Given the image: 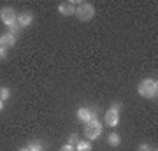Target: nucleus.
<instances>
[{
    "label": "nucleus",
    "mask_w": 158,
    "mask_h": 151,
    "mask_svg": "<svg viewBox=\"0 0 158 151\" xmlns=\"http://www.w3.org/2000/svg\"><path fill=\"white\" fill-rule=\"evenodd\" d=\"M74 148H76V151H91V149H93L90 141H79Z\"/></svg>",
    "instance_id": "obj_11"
},
{
    "label": "nucleus",
    "mask_w": 158,
    "mask_h": 151,
    "mask_svg": "<svg viewBox=\"0 0 158 151\" xmlns=\"http://www.w3.org/2000/svg\"><path fill=\"white\" fill-rule=\"evenodd\" d=\"M153 151H156V149H153Z\"/></svg>",
    "instance_id": "obj_22"
},
{
    "label": "nucleus",
    "mask_w": 158,
    "mask_h": 151,
    "mask_svg": "<svg viewBox=\"0 0 158 151\" xmlns=\"http://www.w3.org/2000/svg\"><path fill=\"white\" fill-rule=\"evenodd\" d=\"M77 120L81 123H88L90 120H97V111L88 107H79L77 109Z\"/></svg>",
    "instance_id": "obj_6"
},
{
    "label": "nucleus",
    "mask_w": 158,
    "mask_h": 151,
    "mask_svg": "<svg viewBox=\"0 0 158 151\" xmlns=\"http://www.w3.org/2000/svg\"><path fill=\"white\" fill-rule=\"evenodd\" d=\"M7 58V49L6 48H0V60H6Z\"/></svg>",
    "instance_id": "obj_19"
},
{
    "label": "nucleus",
    "mask_w": 158,
    "mask_h": 151,
    "mask_svg": "<svg viewBox=\"0 0 158 151\" xmlns=\"http://www.w3.org/2000/svg\"><path fill=\"white\" fill-rule=\"evenodd\" d=\"M16 18H18V14L12 7H4V9H0V19H2V23L7 25V27H9V25H14V23H16Z\"/></svg>",
    "instance_id": "obj_4"
},
{
    "label": "nucleus",
    "mask_w": 158,
    "mask_h": 151,
    "mask_svg": "<svg viewBox=\"0 0 158 151\" xmlns=\"http://www.w3.org/2000/svg\"><path fill=\"white\" fill-rule=\"evenodd\" d=\"M2 109H4V100H0V112H2Z\"/></svg>",
    "instance_id": "obj_21"
},
{
    "label": "nucleus",
    "mask_w": 158,
    "mask_h": 151,
    "mask_svg": "<svg viewBox=\"0 0 158 151\" xmlns=\"http://www.w3.org/2000/svg\"><path fill=\"white\" fill-rule=\"evenodd\" d=\"M18 151H30V149H28V148H27V146H25V148H19V149H18Z\"/></svg>",
    "instance_id": "obj_20"
},
{
    "label": "nucleus",
    "mask_w": 158,
    "mask_h": 151,
    "mask_svg": "<svg viewBox=\"0 0 158 151\" xmlns=\"http://www.w3.org/2000/svg\"><path fill=\"white\" fill-rule=\"evenodd\" d=\"M16 44V35L9 34V32H6V34L0 35V48H12V46Z\"/></svg>",
    "instance_id": "obj_9"
},
{
    "label": "nucleus",
    "mask_w": 158,
    "mask_h": 151,
    "mask_svg": "<svg viewBox=\"0 0 158 151\" xmlns=\"http://www.w3.org/2000/svg\"><path fill=\"white\" fill-rule=\"evenodd\" d=\"M60 151H76V148H74V146H70V144H65V146H62V148H60Z\"/></svg>",
    "instance_id": "obj_17"
},
{
    "label": "nucleus",
    "mask_w": 158,
    "mask_h": 151,
    "mask_svg": "<svg viewBox=\"0 0 158 151\" xmlns=\"http://www.w3.org/2000/svg\"><path fill=\"white\" fill-rule=\"evenodd\" d=\"M102 134V123H98V120H90L85 125V135L90 141L98 139V135Z\"/></svg>",
    "instance_id": "obj_3"
},
{
    "label": "nucleus",
    "mask_w": 158,
    "mask_h": 151,
    "mask_svg": "<svg viewBox=\"0 0 158 151\" xmlns=\"http://www.w3.org/2000/svg\"><path fill=\"white\" fill-rule=\"evenodd\" d=\"M77 142H79L77 135H76V134H72V135H70V137H69V142H67V144H70V146H76V144H77Z\"/></svg>",
    "instance_id": "obj_15"
},
{
    "label": "nucleus",
    "mask_w": 158,
    "mask_h": 151,
    "mask_svg": "<svg viewBox=\"0 0 158 151\" xmlns=\"http://www.w3.org/2000/svg\"><path fill=\"white\" fill-rule=\"evenodd\" d=\"M27 148H28L30 151H42V146H40L39 141H30L28 144H27Z\"/></svg>",
    "instance_id": "obj_12"
},
{
    "label": "nucleus",
    "mask_w": 158,
    "mask_h": 151,
    "mask_svg": "<svg viewBox=\"0 0 158 151\" xmlns=\"http://www.w3.org/2000/svg\"><path fill=\"white\" fill-rule=\"evenodd\" d=\"M137 91H139V95L144 97V99H156V95H158V83H156V79H151V78L144 79V81L139 84Z\"/></svg>",
    "instance_id": "obj_2"
},
{
    "label": "nucleus",
    "mask_w": 158,
    "mask_h": 151,
    "mask_svg": "<svg viewBox=\"0 0 158 151\" xmlns=\"http://www.w3.org/2000/svg\"><path fill=\"white\" fill-rule=\"evenodd\" d=\"M58 12H60L62 16H74V14H76V2H74V0L60 2V6H58Z\"/></svg>",
    "instance_id": "obj_5"
},
{
    "label": "nucleus",
    "mask_w": 158,
    "mask_h": 151,
    "mask_svg": "<svg viewBox=\"0 0 158 151\" xmlns=\"http://www.w3.org/2000/svg\"><path fill=\"white\" fill-rule=\"evenodd\" d=\"M139 151H153L151 144H148V142H144V144L139 146Z\"/></svg>",
    "instance_id": "obj_16"
},
{
    "label": "nucleus",
    "mask_w": 158,
    "mask_h": 151,
    "mask_svg": "<svg viewBox=\"0 0 158 151\" xmlns=\"http://www.w3.org/2000/svg\"><path fill=\"white\" fill-rule=\"evenodd\" d=\"M9 97H11V90L6 88V86H4V88H0V100L6 102L7 99H9Z\"/></svg>",
    "instance_id": "obj_13"
},
{
    "label": "nucleus",
    "mask_w": 158,
    "mask_h": 151,
    "mask_svg": "<svg viewBox=\"0 0 158 151\" xmlns=\"http://www.w3.org/2000/svg\"><path fill=\"white\" fill-rule=\"evenodd\" d=\"M9 34H12V35H18V32H19V27H18V23H14V25H9Z\"/></svg>",
    "instance_id": "obj_14"
},
{
    "label": "nucleus",
    "mask_w": 158,
    "mask_h": 151,
    "mask_svg": "<svg viewBox=\"0 0 158 151\" xmlns=\"http://www.w3.org/2000/svg\"><path fill=\"white\" fill-rule=\"evenodd\" d=\"M111 109L116 111V112H119V109H121V102H114L113 106H111Z\"/></svg>",
    "instance_id": "obj_18"
},
{
    "label": "nucleus",
    "mask_w": 158,
    "mask_h": 151,
    "mask_svg": "<svg viewBox=\"0 0 158 151\" xmlns=\"http://www.w3.org/2000/svg\"><path fill=\"white\" fill-rule=\"evenodd\" d=\"M104 120L109 127H118L119 125V112L113 111V109H107L106 114H104Z\"/></svg>",
    "instance_id": "obj_7"
},
{
    "label": "nucleus",
    "mask_w": 158,
    "mask_h": 151,
    "mask_svg": "<svg viewBox=\"0 0 158 151\" xmlns=\"http://www.w3.org/2000/svg\"><path fill=\"white\" fill-rule=\"evenodd\" d=\"M107 144L113 146V148H116V146L121 144V137H119L118 134H114V132H113V134H109L107 135Z\"/></svg>",
    "instance_id": "obj_10"
},
{
    "label": "nucleus",
    "mask_w": 158,
    "mask_h": 151,
    "mask_svg": "<svg viewBox=\"0 0 158 151\" xmlns=\"http://www.w3.org/2000/svg\"><path fill=\"white\" fill-rule=\"evenodd\" d=\"M74 16L77 18L79 21H90L95 18V7L91 2H76V14Z\"/></svg>",
    "instance_id": "obj_1"
},
{
    "label": "nucleus",
    "mask_w": 158,
    "mask_h": 151,
    "mask_svg": "<svg viewBox=\"0 0 158 151\" xmlns=\"http://www.w3.org/2000/svg\"><path fill=\"white\" fill-rule=\"evenodd\" d=\"M34 21V16H32V12H21V14H18L16 18V23L19 28H25V27H30Z\"/></svg>",
    "instance_id": "obj_8"
}]
</instances>
